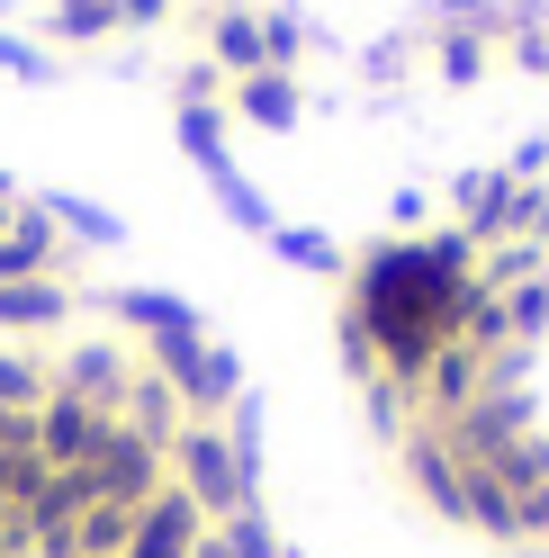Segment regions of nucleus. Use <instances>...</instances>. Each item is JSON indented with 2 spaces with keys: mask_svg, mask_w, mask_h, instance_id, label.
I'll return each instance as SVG.
<instances>
[{
  "mask_svg": "<svg viewBox=\"0 0 549 558\" xmlns=\"http://www.w3.org/2000/svg\"><path fill=\"white\" fill-rule=\"evenodd\" d=\"M109 306H118L135 333H154V342H162V333H198V316H190V306L171 298V289H118Z\"/></svg>",
  "mask_w": 549,
  "mask_h": 558,
  "instance_id": "6e6552de",
  "label": "nucleus"
},
{
  "mask_svg": "<svg viewBox=\"0 0 549 558\" xmlns=\"http://www.w3.org/2000/svg\"><path fill=\"white\" fill-rule=\"evenodd\" d=\"M0 73H19V82H46V54H37V46H19V37H0Z\"/></svg>",
  "mask_w": 549,
  "mask_h": 558,
  "instance_id": "4468645a",
  "label": "nucleus"
},
{
  "mask_svg": "<svg viewBox=\"0 0 549 558\" xmlns=\"http://www.w3.org/2000/svg\"><path fill=\"white\" fill-rule=\"evenodd\" d=\"M46 397H54V369H37L27 352H0V405H10V414H37Z\"/></svg>",
  "mask_w": 549,
  "mask_h": 558,
  "instance_id": "1a4fd4ad",
  "label": "nucleus"
},
{
  "mask_svg": "<svg viewBox=\"0 0 549 558\" xmlns=\"http://www.w3.org/2000/svg\"><path fill=\"white\" fill-rule=\"evenodd\" d=\"M37 207H46V217H54V226H73L82 243H118V234H126V226L109 217V207H90V198H73V190H46Z\"/></svg>",
  "mask_w": 549,
  "mask_h": 558,
  "instance_id": "9d476101",
  "label": "nucleus"
},
{
  "mask_svg": "<svg viewBox=\"0 0 549 558\" xmlns=\"http://www.w3.org/2000/svg\"><path fill=\"white\" fill-rule=\"evenodd\" d=\"M270 243H280L289 262H306V270H333V243L325 234H270Z\"/></svg>",
  "mask_w": 549,
  "mask_h": 558,
  "instance_id": "f8f14e48",
  "label": "nucleus"
},
{
  "mask_svg": "<svg viewBox=\"0 0 549 558\" xmlns=\"http://www.w3.org/2000/svg\"><path fill=\"white\" fill-rule=\"evenodd\" d=\"M198 532H208V513H198L181 486H162V496L135 513V532H126V549H118V558H190V549H198Z\"/></svg>",
  "mask_w": 549,
  "mask_h": 558,
  "instance_id": "20e7f679",
  "label": "nucleus"
},
{
  "mask_svg": "<svg viewBox=\"0 0 549 558\" xmlns=\"http://www.w3.org/2000/svg\"><path fill=\"white\" fill-rule=\"evenodd\" d=\"M513 532H549V486H532L523 513H513Z\"/></svg>",
  "mask_w": 549,
  "mask_h": 558,
  "instance_id": "dca6fc26",
  "label": "nucleus"
},
{
  "mask_svg": "<svg viewBox=\"0 0 549 558\" xmlns=\"http://www.w3.org/2000/svg\"><path fill=\"white\" fill-rule=\"evenodd\" d=\"M217 54H225V63H253V54H261L253 19H225V27H217Z\"/></svg>",
  "mask_w": 549,
  "mask_h": 558,
  "instance_id": "ddd939ff",
  "label": "nucleus"
},
{
  "mask_svg": "<svg viewBox=\"0 0 549 558\" xmlns=\"http://www.w3.org/2000/svg\"><path fill=\"white\" fill-rule=\"evenodd\" d=\"M126 352L118 342H82V352H63V369H54V388L63 397H82V405H99V414H118L126 405Z\"/></svg>",
  "mask_w": 549,
  "mask_h": 558,
  "instance_id": "39448f33",
  "label": "nucleus"
},
{
  "mask_svg": "<svg viewBox=\"0 0 549 558\" xmlns=\"http://www.w3.org/2000/svg\"><path fill=\"white\" fill-rule=\"evenodd\" d=\"M460 306H468V279L451 253H379L361 270V333H379V352L396 369L441 361Z\"/></svg>",
  "mask_w": 549,
  "mask_h": 558,
  "instance_id": "f257e3e1",
  "label": "nucleus"
},
{
  "mask_svg": "<svg viewBox=\"0 0 549 558\" xmlns=\"http://www.w3.org/2000/svg\"><path fill=\"white\" fill-rule=\"evenodd\" d=\"M46 262H54V217L46 207H19V217L0 226V289H10V279H46Z\"/></svg>",
  "mask_w": 549,
  "mask_h": 558,
  "instance_id": "423d86ee",
  "label": "nucleus"
},
{
  "mask_svg": "<svg viewBox=\"0 0 549 558\" xmlns=\"http://www.w3.org/2000/svg\"><path fill=\"white\" fill-rule=\"evenodd\" d=\"M99 433H109V414L82 405V397H63V388L37 405V460H46V469H90Z\"/></svg>",
  "mask_w": 549,
  "mask_h": 558,
  "instance_id": "7ed1b4c3",
  "label": "nucleus"
},
{
  "mask_svg": "<svg viewBox=\"0 0 549 558\" xmlns=\"http://www.w3.org/2000/svg\"><path fill=\"white\" fill-rule=\"evenodd\" d=\"M63 316H73V289L63 279H10L0 289V333H46Z\"/></svg>",
  "mask_w": 549,
  "mask_h": 558,
  "instance_id": "0eeeda50",
  "label": "nucleus"
},
{
  "mask_svg": "<svg viewBox=\"0 0 549 558\" xmlns=\"http://www.w3.org/2000/svg\"><path fill=\"white\" fill-rule=\"evenodd\" d=\"M244 109H253V118H270V126H280V118H289V90H270V82H261V90H244Z\"/></svg>",
  "mask_w": 549,
  "mask_h": 558,
  "instance_id": "2eb2a0df",
  "label": "nucleus"
},
{
  "mask_svg": "<svg viewBox=\"0 0 549 558\" xmlns=\"http://www.w3.org/2000/svg\"><path fill=\"white\" fill-rule=\"evenodd\" d=\"M118 27V0H63L54 10V37H109Z\"/></svg>",
  "mask_w": 549,
  "mask_h": 558,
  "instance_id": "9b49d317",
  "label": "nucleus"
},
{
  "mask_svg": "<svg viewBox=\"0 0 549 558\" xmlns=\"http://www.w3.org/2000/svg\"><path fill=\"white\" fill-rule=\"evenodd\" d=\"M162 460H171V486H181V496L208 513V522H225V513L253 505V469L234 460V441H225L217 424H181Z\"/></svg>",
  "mask_w": 549,
  "mask_h": 558,
  "instance_id": "f03ea898",
  "label": "nucleus"
}]
</instances>
